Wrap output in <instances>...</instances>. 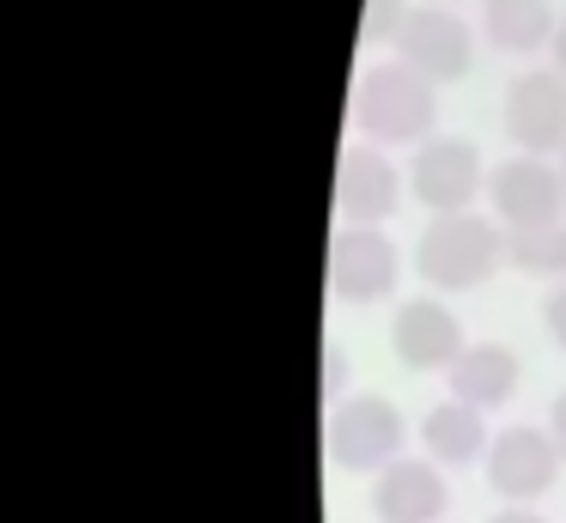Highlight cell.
Returning a JSON list of instances; mask_svg holds the SVG:
<instances>
[{"label": "cell", "mask_w": 566, "mask_h": 523, "mask_svg": "<svg viewBox=\"0 0 566 523\" xmlns=\"http://www.w3.org/2000/svg\"><path fill=\"white\" fill-rule=\"evenodd\" d=\"M500 268H512V231L481 213H432L415 238V274L432 292H475Z\"/></svg>", "instance_id": "cell-1"}, {"label": "cell", "mask_w": 566, "mask_h": 523, "mask_svg": "<svg viewBox=\"0 0 566 523\" xmlns=\"http://www.w3.org/2000/svg\"><path fill=\"white\" fill-rule=\"evenodd\" d=\"M439 85L420 80L408 61H384L366 67L354 85V122L371 146H420L432 140V116H439Z\"/></svg>", "instance_id": "cell-2"}, {"label": "cell", "mask_w": 566, "mask_h": 523, "mask_svg": "<svg viewBox=\"0 0 566 523\" xmlns=\"http://www.w3.org/2000/svg\"><path fill=\"white\" fill-rule=\"evenodd\" d=\"M408 444V420L396 401L384 396H347L329 408V420H323V450H329L335 469L347 474H378L390 469L396 457H402Z\"/></svg>", "instance_id": "cell-3"}, {"label": "cell", "mask_w": 566, "mask_h": 523, "mask_svg": "<svg viewBox=\"0 0 566 523\" xmlns=\"http://www.w3.org/2000/svg\"><path fill=\"white\" fill-rule=\"evenodd\" d=\"M488 177L493 170L481 158V146L463 140V134H432L408 158V189H415V201L427 213H475Z\"/></svg>", "instance_id": "cell-4"}, {"label": "cell", "mask_w": 566, "mask_h": 523, "mask_svg": "<svg viewBox=\"0 0 566 523\" xmlns=\"http://www.w3.org/2000/svg\"><path fill=\"white\" fill-rule=\"evenodd\" d=\"M500 122L517 153H536V158L566 153V73L560 67L512 73V85L500 97Z\"/></svg>", "instance_id": "cell-5"}, {"label": "cell", "mask_w": 566, "mask_h": 523, "mask_svg": "<svg viewBox=\"0 0 566 523\" xmlns=\"http://www.w3.org/2000/svg\"><path fill=\"white\" fill-rule=\"evenodd\" d=\"M481 469H488V487L505 499V505H530V499H542L554 481H560L566 457L560 444H554L548 426H500L488 444V457H481Z\"/></svg>", "instance_id": "cell-6"}, {"label": "cell", "mask_w": 566, "mask_h": 523, "mask_svg": "<svg viewBox=\"0 0 566 523\" xmlns=\"http://www.w3.org/2000/svg\"><path fill=\"white\" fill-rule=\"evenodd\" d=\"M488 201H493V219L505 231H530V226H554L566 213V177L560 165L536 153H512L493 165L488 177Z\"/></svg>", "instance_id": "cell-7"}, {"label": "cell", "mask_w": 566, "mask_h": 523, "mask_svg": "<svg viewBox=\"0 0 566 523\" xmlns=\"http://www.w3.org/2000/svg\"><path fill=\"white\" fill-rule=\"evenodd\" d=\"M396 61H408V67L432 85H457L475 67V24H469L463 12L439 7V0H432V7H415L402 24V36H396Z\"/></svg>", "instance_id": "cell-8"}, {"label": "cell", "mask_w": 566, "mask_h": 523, "mask_svg": "<svg viewBox=\"0 0 566 523\" xmlns=\"http://www.w3.org/2000/svg\"><path fill=\"white\" fill-rule=\"evenodd\" d=\"M402 280V250L378 226H342L329 238V292L354 304H378Z\"/></svg>", "instance_id": "cell-9"}, {"label": "cell", "mask_w": 566, "mask_h": 523, "mask_svg": "<svg viewBox=\"0 0 566 523\" xmlns=\"http://www.w3.org/2000/svg\"><path fill=\"white\" fill-rule=\"evenodd\" d=\"M402 201V170L384 146H342L335 158V213L347 226H384Z\"/></svg>", "instance_id": "cell-10"}, {"label": "cell", "mask_w": 566, "mask_h": 523, "mask_svg": "<svg viewBox=\"0 0 566 523\" xmlns=\"http://www.w3.org/2000/svg\"><path fill=\"white\" fill-rule=\"evenodd\" d=\"M451 511V481L432 457H396L371 474V517L378 523H439Z\"/></svg>", "instance_id": "cell-11"}, {"label": "cell", "mask_w": 566, "mask_h": 523, "mask_svg": "<svg viewBox=\"0 0 566 523\" xmlns=\"http://www.w3.org/2000/svg\"><path fill=\"white\" fill-rule=\"evenodd\" d=\"M390 347L396 359L408 365V372H451L457 359H463V316L451 311L444 299H408L402 311H396L390 323Z\"/></svg>", "instance_id": "cell-12"}, {"label": "cell", "mask_w": 566, "mask_h": 523, "mask_svg": "<svg viewBox=\"0 0 566 523\" xmlns=\"http://www.w3.org/2000/svg\"><path fill=\"white\" fill-rule=\"evenodd\" d=\"M488 444H493L488 414L469 408V401L444 396V401H432V408L420 414V450H427L439 469H469V462L488 457Z\"/></svg>", "instance_id": "cell-13"}, {"label": "cell", "mask_w": 566, "mask_h": 523, "mask_svg": "<svg viewBox=\"0 0 566 523\" xmlns=\"http://www.w3.org/2000/svg\"><path fill=\"white\" fill-rule=\"evenodd\" d=\"M444 377H451V396L469 401V408H505V401L517 396L524 365H517V353L505 347V341H469L463 359Z\"/></svg>", "instance_id": "cell-14"}, {"label": "cell", "mask_w": 566, "mask_h": 523, "mask_svg": "<svg viewBox=\"0 0 566 523\" xmlns=\"http://www.w3.org/2000/svg\"><path fill=\"white\" fill-rule=\"evenodd\" d=\"M554 31H560L554 0H488V7H481V36H488V49H500V55L554 49Z\"/></svg>", "instance_id": "cell-15"}, {"label": "cell", "mask_w": 566, "mask_h": 523, "mask_svg": "<svg viewBox=\"0 0 566 523\" xmlns=\"http://www.w3.org/2000/svg\"><path fill=\"white\" fill-rule=\"evenodd\" d=\"M512 268L530 280H566V219L512 231Z\"/></svg>", "instance_id": "cell-16"}, {"label": "cell", "mask_w": 566, "mask_h": 523, "mask_svg": "<svg viewBox=\"0 0 566 523\" xmlns=\"http://www.w3.org/2000/svg\"><path fill=\"white\" fill-rule=\"evenodd\" d=\"M408 0H366V7H359V43H390L396 49V36H402V24H408Z\"/></svg>", "instance_id": "cell-17"}, {"label": "cell", "mask_w": 566, "mask_h": 523, "mask_svg": "<svg viewBox=\"0 0 566 523\" xmlns=\"http://www.w3.org/2000/svg\"><path fill=\"white\" fill-rule=\"evenodd\" d=\"M347 401V347L342 341H323V408Z\"/></svg>", "instance_id": "cell-18"}, {"label": "cell", "mask_w": 566, "mask_h": 523, "mask_svg": "<svg viewBox=\"0 0 566 523\" xmlns=\"http://www.w3.org/2000/svg\"><path fill=\"white\" fill-rule=\"evenodd\" d=\"M542 323H548V335L566 347V280H554V292L542 299Z\"/></svg>", "instance_id": "cell-19"}, {"label": "cell", "mask_w": 566, "mask_h": 523, "mask_svg": "<svg viewBox=\"0 0 566 523\" xmlns=\"http://www.w3.org/2000/svg\"><path fill=\"white\" fill-rule=\"evenodd\" d=\"M548 432H554V444H560V457H566V389L554 396V408H548Z\"/></svg>", "instance_id": "cell-20"}, {"label": "cell", "mask_w": 566, "mask_h": 523, "mask_svg": "<svg viewBox=\"0 0 566 523\" xmlns=\"http://www.w3.org/2000/svg\"><path fill=\"white\" fill-rule=\"evenodd\" d=\"M488 523H548L542 511H530V505H505V511H493Z\"/></svg>", "instance_id": "cell-21"}, {"label": "cell", "mask_w": 566, "mask_h": 523, "mask_svg": "<svg viewBox=\"0 0 566 523\" xmlns=\"http://www.w3.org/2000/svg\"><path fill=\"white\" fill-rule=\"evenodd\" d=\"M548 55H554V67L566 73V12H560V31H554V49H548Z\"/></svg>", "instance_id": "cell-22"}, {"label": "cell", "mask_w": 566, "mask_h": 523, "mask_svg": "<svg viewBox=\"0 0 566 523\" xmlns=\"http://www.w3.org/2000/svg\"><path fill=\"white\" fill-rule=\"evenodd\" d=\"M560 177H566V153H560Z\"/></svg>", "instance_id": "cell-23"}]
</instances>
